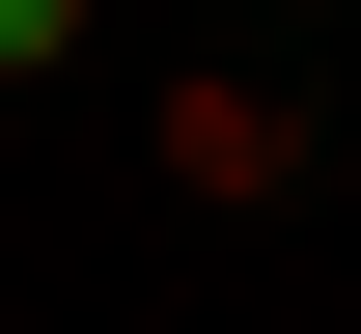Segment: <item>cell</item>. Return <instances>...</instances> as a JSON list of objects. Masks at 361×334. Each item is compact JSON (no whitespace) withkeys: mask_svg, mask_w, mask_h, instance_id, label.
I'll return each instance as SVG.
<instances>
[{"mask_svg":"<svg viewBox=\"0 0 361 334\" xmlns=\"http://www.w3.org/2000/svg\"><path fill=\"white\" fill-rule=\"evenodd\" d=\"M278 167H306L278 84H167V195H278Z\"/></svg>","mask_w":361,"mask_h":334,"instance_id":"6da1fadb","label":"cell"}]
</instances>
